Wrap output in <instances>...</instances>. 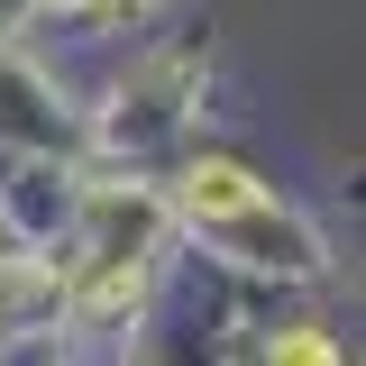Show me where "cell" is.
Masks as SVG:
<instances>
[{
  "mask_svg": "<svg viewBox=\"0 0 366 366\" xmlns=\"http://www.w3.org/2000/svg\"><path fill=\"white\" fill-rule=\"evenodd\" d=\"M274 357H339L330 339H312V330H293V339H274Z\"/></svg>",
  "mask_w": 366,
  "mask_h": 366,
  "instance_id": "2",
  "label": "cell"
},
{
  "mask_svg": "<svg viewBox=\"0 0 366 366\" xmlns=\"http://www.w3.org/2000/svg\"><path fill=\"white\" fill-rule=\"evenodd\" d=\"M183 202H192V220H202V229H220V238H247V247H266L257 266H312V247H302L293 229L274 220V202H266V192H257L247 174H238V165H192Z\"/></svg>",
  "mask_w": 366,
  "mask_h": 366,
  "instance_id": "1",
  "label": "cell"
}]
</instances>
